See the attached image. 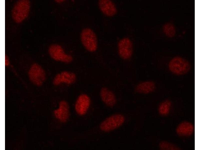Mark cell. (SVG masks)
<instances>
[{
  "instance_id": "16",
  "label": "cell",
  "mask_w": 200,
  "mask_h": 150,
  "mask_svg": "<svg viewBox=\"0 0 200 150\" xmlns=\"http://www.w3.org/2000/svg\"><path fill=\"white\" fill-rule=\"evenodd\" d=\"M163 31L165 34L169 37L174 36L176 33L174 26L170 23H167L163 27Z\"/></svg>"
},
{
  "instance_id": "14",
  "label": "cell",
  "mask_w": 200,
  "mask_h": 150,
  "mask_svg": "<svg viewBox=\"0 0 200 150\" xmlns=\"http://www.w3.org/2000/svg\"><path fill=\"white\" fill-rule=\"evenodd\" d=\"M156 85L155 83L152 81H146L142 82L136 85L135 90L137 93L147 94L153 92L156 89Z\"/></svg>"
},
{
  "instance_id": "7",
  "label": "cell",
  "mask_w": 200,
  "mask_h": 150,
  "mask_svg": "<svg viewBox=\"0 0 200 150\" xmlns=\"http://www.w3.org/2000/svg\"><path fill=\"white\" fill-rule=\"evenodd\" d=\"M28 76L31 81L37 86L42 85L46 79L44 70L36 64H34L31 67L28 72Z\"/></svg>"
},
{
  "instance_id": "11",
  "label": "cell",
  "mask_w": 200,
  "mask_h": 150,
  "mask_svg": "<svg viewBox=\"0 0 200 150\" xmlns=\"http://www.w3.org/2000/svg\"><path fill=\"white\" fill-rule=\"evenodd\" d=\"M76 80V75L74 73L67 71H64L58 74L54 77L53 83L55 86L62 83L70 84L74 83Z\"/></svg>"
},
{
  "instance_id": "13",
  "label": "cell",
  "mask_w": 200,
  "mask_h": 150,
  "mask_svg": "<svg viewBox=\"0 0 200 150\" xmlns=\"http://www.w3.org/2000/svg\"><path fill=\"white\" fill-rule=\"evenodd\" d=\"M194 131V127L191 123L188 121H184L180 124L177 126L176 132L178 135L183 136H191Z\"/></svg>"
},
{
  "instance_id": "4",
  "label": "cell",
  "mask_w": 200,
  "mask_h": 150,
  "mask_svg": "<svg viewBox=\"0 0 200 150\" xmlns=\"http://www.w3.org/2000/svg\"><path fill=\"white\" fill-rule=\"evenodd\" d=\"M125 121L124 116L120 114L112 115L105 119L100 124V129L108 132L114 130L121 126Z\"/></svg>"
},
{
  "instance_id": "3",
  "label": "cell",
  "mask_w": 200,
  "mask_h": 150,
  "mask_svg": "<svg viewBox=\"0 0 200 150\" xmlns=\"http://www.w3.org/2000/svg\"><path fill=\"white\" fill-rule=\"evenodd\" d=\"M80 39L83 46L88 51L94 52L98 47L96 35L91 29L86 28L82 30L80 34Z\"/></svg>"
},
{
  "instance_id": "19",
  "label": "cell",
  "mask_w": 200,
  "mask_h": 150,
  "mask_svg": "<svg viewBox=\"0 0 200 150\" xmlns=\"http://www.w3.org/2000/svg\"><path fill=\"white\" fill-rule=\"evenodd\" d=\"M55 1L58 3H61L65 1L64 0H55Z\"/></svg>"
},
{
  "instance_id": "1",
  "label": "cell",
  "mask_w": 200,
  "mask_h": 150,
  "mask_svg": "<svg viewBox=\"0 0 200 150\" xmlns=\"http://www.w3.org/2000/svg\"><path fill=\"white\" fill-rule=\"evenodd\" d=\"M168 68L173 74L178 75L185 74L190 70L191 64L187 60L180 56H176L170 61Z\"/></svg>"
},
{
  "instance_id": "9",
  "label": "cell",
  "mask_w": 200,
  "mask_h": 150,
  "mask_svg": "<svg viewBox=\"0 0 200 150\" xmlns=\"http://www.w3.org/2000/svg\"><path fill=\"white\" fill-rule=\"evenodd\" d=\"M98 5L101 12L107 16H113L117 13L116 7L114 3L111 0H99Z\"/></svg>"
},
{
  "instance_id": "10",
  "label": "cell",
  "mask_w": 200,
  "mask_h": 150,
  "mask_svg": "<svg viewBox=\"0 0 200 150\" xmlns=\"http://www.w3.org/2000/svg\"><path fill=\"white\" fill-rule=\"evenodd\" d=\"M54 114L56 118L60 122H66L70 116V107L68 102L64 100L61 101L58 108L54 110Z\"/></svg>"
},
{
  "instance_id": "5",
  "label": "cell",
  "mask_w": 200,
  "mask_h": 150,
  "mask_svg": "<svg viewBox=\"0 0 200 150\" xmlns=\"http://www.w3.org/2000/svg\"><path fill=\"white\" fill-rule=\"evenodd\" d=\"M48 52L51 58L56 61L68 64L73 60L72 56L66 54L62 47L59 44L51 45L49 48Z\"/></svg>"
},
{
  "instance_id": "2",
  "label": "cell",
  "mask_w": 200,
  "mask_h": 150,
  "mask_svg": "<svg viewBox=\"0 0 200 150\" xmlns=\"http://www.w3.org/2000/svg\"><path fill=\"white\" fill-rule=\"evenodd\" d=\"M30 2L28 0H20L15 4L12 12V18L16 23L22 22L28 16L30 11Z\"/></svg>"
},
{
  "instance_id": "8",
  "label": "cell",
  "mask_w": 200,
  "mask_h": 150,
  "mask_svg": "<svg viewBox=\"0 0 200 150\" xmlns=\"http://www.w3.org/2000/svg\"><path fill=\"white\" fill-rule=\"evenodd\" d=\"M90 104V99L88 96L84 94H80L75 103V108L76 112L80 115H84L88 110Z\"/></svg>"
},
{
  "instance_id": "12",
  "label": "cell",
  "mask_w": 200,
  "mask_h": 150,
  "mask_svg": "<svg viewBox=\"0 0 200 150\" xmlns=\"http://www.w3.org/2000/svg\"><path fill=\"white\" fill-rule=\"evenodd\" d=\"M100 94L102 100L107 106L112 108L116 104L117 100L115 94L108 88H102Z\"/></svg>"
},
{
  "instance_id": "15",
  "label": "cell",
  "mask_w": 200,
  "mask_h": 150,
  "mask_svg": "<svg viewBox=\"0 0 200 150\" xmlns=\"http://www.w3.org/2000/svg\"><path fill=\"white\" fill-rule=\"evenodd\" d=\"M172 106V102L170 100H165L162 102L159 105L158 111L159 114L162 116L168 115L170 112Z\"/></svg>"
},
{
  "instance_id": "6",
  "label": "cell",
  "mask_w": 200,
  "mask_h": 150,
  "mask_svg": "<svg viewBox=\"0 0 200 150\" xmlns=\"http://www.w3.org/2000/svg\"><path fill=\"white\" fill-rule=\"evenodd\" d=\"M118 51L120 56L124 60H128L132 57L133 50V45L132 40L128 38L120 39L117 45Z\"/></svg>"
},
{
  "instance_id": "18",
  "label": "cell",
  "mask_w": 200,
  "mask_h": 150,
  "mask_svg": "<svg viewBox=\"0 0 200 150\" xmlns=\"http://www.w3.org/2000/svg\"><path fill=\"white\" fill-rule=\"evenodd\" d=\"M10 63L9 60L8 56L6 55L5 56V65L6 66H8Z\"/></svg>"
},
{
  "instance_id": "17",
  "label": "cell",
  "mask_w": 200,
  "mask_h": 150,
  "mask_svg": "<svg viewBox=\"0 0 200 150\" xmlns=\"http://www.w3.org/2000/svg\"><path fill=\"white\" fill-rule=\"evenodd\" d=\"M159 147L162 150H179L180 148L174 144L166 141H163L160 142Z\"/></svg>"
}]
</instances>
